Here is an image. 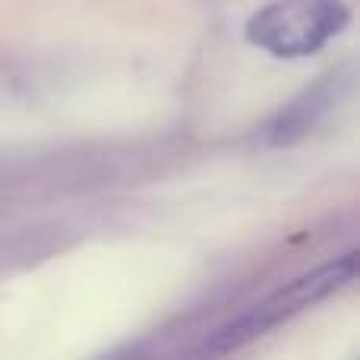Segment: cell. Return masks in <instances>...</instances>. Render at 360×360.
<instances>
[{"instance_id": "cell-1", "label": "cell", "mask_w": 360, "mask_h": 360, "mask_svg": "<svg viewBox=\"0 0 360 360\" xmlns=\"http://www.w3.org/2000/svg\"><path fill=\"white\" fill-rule=\"evenodd\" d=\"M354 275H357V253L351 250V253L319 266L316 272L300 275V278L281 285L278 291L269 294L266 300L250 307L243 316L231 319L215 335L205 338L202 348H196V354L199 357H221V354H231V351H240L243 345L256 342V338L266 335L269 329H275V326H281L285 319H291L294 313L307 310V307L326 300L329 294L348 288L351 281H354Z\"/></svg>"}, {"instance_id": "cell-2", "label": "cell", "mask_w": 360, "mask_h": 360, "mask_svg": "<svg viewBox=\"0 0 360 360\" xmlns=\"http://www.w3.org/2000/svg\"><path fill=\"white\" fill-rule=\"evenodd\" d=\"M348 22L345 0H275L250 16L247 41L272 57L294 60L323 51Z\"/></svg>"}, {"instance_id": "cell-3", "label": "cell", "mask_w": 360, "mask_h": 360, "mask_svg": "<svg viewBox=\"0 0 360 360\" xmlns=\"http://www.w3.org/2000/svg\"><path fill=\"white\" fill-rule=\"evenodd\" d=\"M357 82V67L354 60L342 63V67L329 70L326 76H319L310 89H304L300 95H294L281 111H275L269 117V124L259 130V143L266 146H294L300 139H307L335 108H342L351 98Z\"/></svg>"}]
</instances>
